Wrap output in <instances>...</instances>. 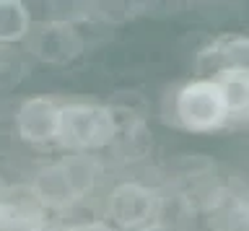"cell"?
Returning a JSON list of instances; mask_svg holds the SVG:
<instances>
[{
  "instance_id": "1",
  "label": "cell",
  "mask_w": 249,
  "mask_h": 231,
  "mask_svg": "<svg viewBox=\"0 0 249 231\" xmlns=\"http://www.w3.org/2000/svg\"><path fill=\"white\" fill-rule=\"evenodd\" d=\"M120 133V117L109 104L62 102L54 143L68 153H96L109 148Z\"/></svg>"
},
{
  "instance_id": "2",
  "label": "cell",
  "mask_w": 249,
  "mask_h": 231,
  "mask_svg": "<svg viewBox=\"0 0 249 231\" xmlns=\"http://www.w3.org/2000/svg\"><path fill=\"white\" fill-rule=\"evenodd\" d=\"M171 117L184 133L195 135H208L229 127V114L218 83L208 78H190L177 89L171 99Z\"/></svg>"
},
{
  "instance_id": "3",
  "label": "cell",
  "mask_w": 249,
  "mask_h": 231,
  "mask_svg": "<svg viewBox=\"0 0 249 231\" xmlns=\"http://www.w3.org/2000/svg\"><path fill=\"white\" fill-rule=\"evenodd\" d=\"M107 221L117 231H140L159 221L161 192L145 182L124 179L107 192Z\"/></svg>"
},
{
  "instance_id": "4",
  "label": "cell",
  "mask_w": 249,
  "mask_h": 231,
  "mask_svg": "<svg viewBox=\"0 0 249 231\" xmlns=\"http://www.w3.org/2000/svg\"><path fill=\"white\" fill-rule=\"evenodd\" d=\"M26 50L39 63H50V65L73 63L86 50V34L81 29V21L50 16L42 24H34L26 39Z\"/></svg>"
},
{
  "instance_id": "5",
  "label": "cell",
  "mask_w": 249,
  "mask_h": 231,
  "mask_svg": "<svg viewBox=\"0 0 249 231\" xmlns=\"http://www.w3.org/2000/svg\"><path fill=\"white\" fill-rule=\"evenodd\" d=\"M249 71V36L247 34H218L202 44L195 55V78L213 81L229 71Z\"/></svg>"
},
{
  "instance_id": "6",
  "label": "cell",
  "mask_w": 249,
  "mask_h": 231,
  "mask_svg": "<svg viewBox=\"0 0 249 231\" xmlns=\"http://www.w3.org/2000/svg\"><path fill=\"white\" fill-rule=\"evenodd\" d=\"M60 107L54 96H29L18 104L13 114L16 133L29 145H47L57 138V122H60Z\"/></svg>"
},
{
  "instance_id": "7",
  "label": "cell",
  "mask_w": 249,
  "mask_h": 231,
  "mask_svg": "<svg viewBox=\"0 0 249 231\" xmlns=\"http://www.w3.org/2000/svg\"><path fill=\"white\" fill-rule=\"evenodd\" d=\"M29 197L42 208V211H70L75 208L78 200L73 184H70L60 159L42 164L29 179Z\"/></svg>"
},
{
  "instance_id": "8",
  "label": "cell",
  "mask_w": 249,
  "mask_h": 231,
  "mask_svg": "<svg viewBox=\"0 0 249 231\" xmlns=\"http://www.w3.org/2000/svg\"><path fill=\"white\" fill-rule=\"evenodd\" d=\"M218 83V91L223 96L229 125L233 122H249V71H229L213 78Z\"/></svg>"
},
{
  "instance_id": "9",
  "label": "cell",
  "mask_w": 249,
  "mask_h": 231,
  "mask_svg": "<svg viewBox=\"0 0 249 231\" xmlns=\"http://www.w3.org/2000/svg\"><path fill=\"white\" fill-rule=\"evenodd\" d=\"M34 29V13L29 3L21 0H0V47L26 42Z\"/></svg>"
},
{
  "instance_id": "10",
  "label": "cell",
  "mask_w": 249,
  "mask_h": 231,
  "mask_svg": "<svg viewBox=\"0 0 249 231\" xmlns=\"http://www.w3.org/2000/svg\"><path fill=\"white\" fill-rule=\"evenodd\" d=\"M65 231H117L107 218H91V221H78L65 226Z\"/></svg>"
},
{
  "instance_id": "11",
  "label": "cell",
  "mask_w": 249,
  "mask_h": 231,
  "mask_svg": "<svg viewBox=\"0 0 249 231\" xmlns=\"http://www.w3.org/2000/svg\"><path fill=\"white\" fill-rule=\"evenodd\" d=\"M8 200H11V197L5 195V187H3V182H0V208H3V205L8 203Z\"/></svg>"
},
{
  "instance_id": "12",
  "label": "cell",
  "mask_w": 249,
  "mask_h": 231,
  "mask_svg": "<svg viewBox=\"0 0 249 231\" xmlns=\"http://www.w3.org/2000/svg\"><path fill=\"white\" fill-rule=\"evenodd\" d=\"M5 50L8 47H0V73H3V65H5Z\"/></svg>"
}]
</instances>
